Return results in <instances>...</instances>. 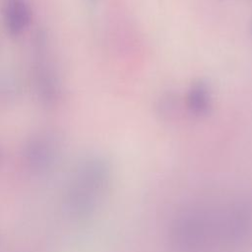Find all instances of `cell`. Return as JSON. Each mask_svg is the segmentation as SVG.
Masks as SVG:
<instances>
[{"label":"cell","instance_id":"6da1fadb","mask_svg":"<svg viewBox=\"0 0 252 252\" xmlns=\"http://www.w3.org/2000/svg\"><path fill=\"white\" fill-rule=\"evenodd\" d=\"M169 239L177 252L240 248L252 239V201L233 197L187 206L172 220Z\"/></svg>","mask_w":252,"mask_h":252},{"label":"cell","instance_id":"7a4b0ae2","mask_svg":"<svg viewBox=\"0 0 252 252\" xmlns=\"http://www.w3.org/2000/svg\"><path fill=\"white\" fill-rule=\"evenodd\" d=\"M185 105L188 112L196 118L208 116L213 108V93L210 85L201 79L194 81L187 90Z\"/></svg>","mask_w":252,"mask_h":252},{"label":"cell","instance_id":"3957f363","mask_svg":"<svg viewBox=\"0 0 252 252\" xmlns=\"http://www.w3.org/2000/svg\"><path fill=\"white\" fill-rule=\"evenodd\" d=\"M3 21L7 32L18 36L26 32L32 22V10L26 0H6Z\"/></svg>","mask_w":252,"mask_h":252},{"label":"cell","instance_id":"277c9868","mask_svg":"<svg viewBox=\"0 0 252 252\" xmlns=\"http://www.w3.org/2000/svg\"><path fill=\"white\" fill-rule=\"evenodd\" d=\"M93 1H95V0H93Z\"/></svg>","mask_w":252,"mask_h":252}]
</instances>
